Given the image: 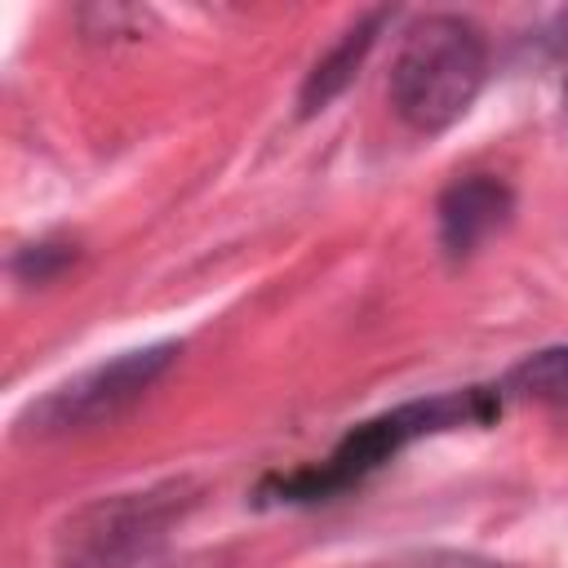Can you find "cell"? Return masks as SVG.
I'll return each mask as SVG.
<instances>
[{"mask_svg": "<svg viewBox=\"0 0 568 568\" xmlns=\"http://www.w3.org/2000/svg\"><path fill=\"white\" fill-rule=\"evenodd\" d=\"M501 399H541V404H568V346H546L537 355H524L501 382Z\"/></svg>", "mask_w": 568, "mask_h": 568, "instance_id": "7", "label": "cell"}, {"mask_svg": "<svg viewBox=\"0 0 568 568\" xmlns=\"http://www.w3.org/2000/svg\"><path fill=\"white\" fill-rule=\"evenodd\" d=\"M488 75V40L462 13L417 18L390 62V106L404 124L439 133L470 111Z\"/></svg>", "mask_w": 568, "mask_h": 568, "instance_id": "1", "label": "cell"}, {"mask_svg": "<svg viewBox=\"0 0 568 568\" xmlns=\"http://www.w3.org/2000/svg\"><path fill=\"white\" fill-rule=\"evenodd\" d=\"M67 568H164V515L138 497L93 510Z\"/></svg>", "mask_w": 568, "mask_h": 568, "instance_id": "4", "label": "cell"}, {"mask_svg": "<svg viewBox=\"0 0 568 568\" xmlns=\"http://www.w3.org/2000/svg\"><path fill=\"white\" fill-rule=\"evenodd\" d=\"M178 346H142V351H124L111 364H98L71 382H62L58 390H49L40 404H31V430L40 435H67V430H93L102 422H115L120 413H129L173 364Z\"/></svg>", "mask_w": 568, "mask_h": 568, "instance_id": "3", "label": "cell"}, {"mask_svg": "<svg viewBox=\"0 0 568 568\" xmlns=\"http://www.w3.org/2000/svg\"><path fill=\"white\" fill-rule=\"evenodd\" d=\"M510 209L515 195L501 178L488 173L457 178L439 195V244L448 248V257H470L488 235H497L510 222Z\"/></svg>", "mask_w": 568, "mask_h": 568, "instance_id": "5", "label": "cell"}, {"mask_svg": "<svg viewBox=\"0 0 568 568\" xmlns=\"http://www.w3.org/2000/svg\"><path fill=\"white\" fill-rule=\"evenodd\" d=\"M386 18H390V9H373L368 18H359L355 27H346L342 40L311 67V75H306V84H302V115L324 111V106L355 80L359 62H364V53L373 49V40H377V31H382Z\"/></svg>", "mask_w": 568, "mask_h": 568, "instance_id": "6", "label": "cell"}, {"mask_svg": "<svg viewBox=\"0 0 568 568\" xmlns=\"http://www.w3.org/2000/svg\"><path fill=\"white\" fill-rule=\"evenodd\" d=\"M501 390L497 386H470V390H448L435 399H413L399 404L364 426H355L320 466H306L288 479H275L271 488L280 493V501H320L333 497L359 479H368L377 466H386L395 453H404L408 444L453 430V426H484L501 413Z\"/></svg>", "mask_w": 568, "mask_h": 568, "instance_id": "2", "label": "cell"}]
</instances>
